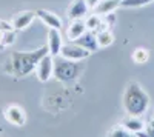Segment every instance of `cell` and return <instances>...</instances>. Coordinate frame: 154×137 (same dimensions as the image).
Segmentation results:
<instances>
[{"label":"cell","instance_id":"6da1fadb","mask_svg":"<svg viewBox=\"0 0 154 137\" xmlns=\"http://www.w3.org/2000/svg\"><path fill=\"white\" fill-rule=\"evenodd\" d=\"M48 53V46H40L32 51H12L9 62V72L14 74L16 77H25L31 74L42 57H45Z\"/></svg>","mask_w":154,"mask_h":137},{"label":"cell","instance_id":"7a4b0ae2","mask_svg":"<svg viewBox=\"0 0 154 137\" xmlns=\"http://www.w3.org/2000/svg\"><path fill=\"white\" fill-rule=\"evenodd\" d=\"M122 105L126 114L142 117L149 106V96L137 82H130L125 86Z\"/></svg>","mask_w":154,"mask_h":137},{"label":"cell","instance_id":"3957f363","mask_svg":"<svg viewBox=\"0 0 154 137\" xmlns=\"http://www.w3.org/2000/svg\"><path fill=\"white\" fill-rule=\"evenodd\" d=\"M85 65L82 62H74L57 56L54 59V79L62 83H71L82 74Z\"/></svg>","mask_w":154,"mask_h":137},{"label":"cell","instance_id":"277c9868","mask_svg":"<svg viewBox=\"0 0 154 137\" xmlns=\"http://www.w3.org/2000/svg\"><path fill=\"white\" fill-rule=\"evenodd\" d=\"M59 56L63 59H68V60H74V62H83L85 59H88L91 56V53L88 49H85L83 46H80L79 43L69 42V43H65L62 46Z\"/></svg>","mask_w":154,"mask_h":137},{"label":"cell","instance_id":"5b68a950","mask_svg":"<svg viewBox=\"0 0 154 137\" xmlns=\"http://www.w3.org/2000/svg\"><path fill=\"white\" fill-rule=\"evenodd\" d=\"M3 117L6 122L12 123L16 126H23L26 123V113L17 103H11V105L3 108Z\"/></svg>","mask_w":154,"mask_h":137},{"label":"cell","instance_id":"8992f818","mask_svg":"<svg viewBox=\"0 0 154 137\" xmlns=\"http://www.w3.org/2000/svg\"><path fill=\"white\" fill-rule=\"evenodd\" d=\"M35 76L40 82H48L51 77H54V57L46 54L45 57L40 59V62L35 66Z\"/></svg>","mask_w":154,"mask_h":137},{"label":"cell","instance_id":"52a82bcc","mask_svg":"<svg viewBox=\"0 0 154 137\" xmlns=\"http://www.w3.org/2000/svg\"><path fill=\"white\" fill-rule=\"evenodd\" d=\"M35 17L40 20L43 25H46L49 29H62V26H63L62 19L57 14H54V12H51V11L37 9L35 11Z\"/></svg>","mask_w":154,"mask_h":137},{"label":"cell","instance_id":"ba28073f","mask_svg":"<svg viewBox=\"0 0 154 137\" xmlns=\"http://www.w3.org/2000/svg\"><path fill=\"white\" fill-rule=\"evenodd\" d=\"M34 19H35V12L34 11H20L11 19V28L16 29V31L26 29L32 23Z\"/></svg>","mask_w":154,"mask_h":137},{"label":"cell","instance_id":"9c48e42d","mask_svg":"<svg viewBox=\"0 0 154 137\" xmlns=\"http://www.w3.org/2000/svg\"><path fill=\"white\" fill-rule=\"evenodd\" d=\"M48 53L49 56L57 57L60 54V49L63 46V37L60 34V29H49L48 31Z\"/></svg>","mask_w":154,"mask_h":137},{"label":"cell","instance_id":"30bf717a","mask_svg":"<svg viewBox=\"0 0 154 137\" xmlns=\"http://www.w3.org/2000/svg\"><path fill=\"white\" fill-rule=\"evenodd\" d=\"M91 9L88 6L85 0H74L71 6L68 8V17L69 20H77V19H85L88 16V11Z\"/></svg>","mask_w":154,"mask_h":137},{"label":"cell","instance_id":"8fae6325","mask_svg":"<svg viewBox=\"0 0 154 137\" xmlns=\"http://www.w3.org/2000/svg\"><path fill=\"white\" fill-rule=\"evenodd\" d=\"M86 31V25H85V19H77V20H69L68 29H66V37L69 39V42H75L79 37Z\"/></svg>","mask_w":154,"mask_h":137},{"label":"cell","instance_id":"7c38bea8","mask_svg":"<svg viewBox=\"0 0 154 137\" xmlns=\"http://www.w3.org/2000/svg\"><path fill=\"white\" fill-rule=\"evenodd\" d=\"M75 43H79L80 46H83L85 49H88L89 53H94V51H97V49H100V48H99V43H97L96 32L88 31V29L79 37V39L75 40Z\"/></svg>","mask_w":154,"mask_h":137},{"label":"cell","instance_id":"4fadbf2b","mask_svg":"<svg viewBox=\"0 0 154 137\" xmlns=\"http://www.w3.org/2000/svg\"><path fill=\"white\" fill-rule=\"evenodd\" d=\"M85 25H86V29L88 31H93V32H97V31H102V29H108V25H105L103 22V16L97 14V12H93L85 17Z\"/></svg>","mask_w":154,"mask_h":137},{"label":"cell","instance_id":"5bb4252c","mask_svg":"<svg viewBox=\"0 0 154 137\" xmlns=\"http://www.w3.org/2000/svg\"><path fill=\"white\" fill-rule=\"evenodd\" d=\"M122 126H125L128 131L137 134V132H140V131H143L146 125H145V122L140 119L139 116H130V114H128V116L122 120Z\"/></svg>","mask_w":154,"mask_h":137},{"label":"cell","instance_id":"9a60e30c","mask_svg":"<svg viewBox=\"0 0 154 137\" xmlns=\"http://www.w3.org/2000/svg\"><path fill=\"white\" fill-rule=\"evenodd\" d=\"M120 3H122V0H100L94 8V12H97L100 16L112 14V12L120 6Z\"/></svg>","mask_w":154,"mask_h":137},{"label":"cell","instance_id":"2e32d148","mask_svg":"<svg viewBox=\"0 0 154 137\" xmlns=\"http://www.w3.org/2000/svg\"><path fill=\"white\" fill-rule=\"evenodd\" d=\"M96 37H97L99 48H106V46H109V45L114 43V34H112L109 29L97 31V32H96Z\"/></svg>","mask_w":154,"mask_h":137},{"label":"cell","instance_id":"e0dca14e","mask_svg":"<svg viewBox=\"0 0 154 137\" xmlns=\"http://www.w3.org/2000/svg\"><path fill=\"white\" fill-rule=\"evenodd\" d=\"M133 60L136 62V63H145V62H148L149 59V53L146 48H136L133 54H131Z\"/></svg>","mask_w":154,"mask_h":137},{"label":"cell","instance_id":"ac0fdd59","mask_svg":"<svg viewBox=\"0 0 154 137\" xmlns=\"http://www.w3.org/2000/svg\"><path fill=\"white\" fill-rule=\"evenodd\" d=\"M108 137H136V134L131 132V131H128L125 126L119 125V126H114V128L109 129Z\"/></svg>","mask_w":154,"mask_h":137},{"label":"cell","instance_id":"d6986e66","mask_svg":"<svg viewBox=\"0 0 154 137\" xmlns=\"http://www.w3.org/2000/svg\"><path fill=\"white\" fill-rule=\"evenodd\" d=\"M152 0H122L120 6L123 8H140V6H145L149 5Z\"/></svg>","mask_w":154,"mask_h":137},{"label":"cell","instance_id":"ffe728a7","mask_svg":"<svg viewBox=\"0 0 154 137\" xmlns=\"http://www.w3.org/2000/svg\"><path fill=\"white\" fill-rule=\"evenodd\" d=\"M14 37H16V34L12 32L11 29L5 31V32H3V37H2V43H3V45H11V43H14Z\"/></svg>","mask_w":154,"mask_h":137},{"label":"cell","instance_id":"44dd1931","mask_svg":"<svg viewBox=\"0 0 154 137\" xmlns=\"http://www.w3.org/2000/svg\"><path fill=\"white\" fill-rule=\"evenodd\" d=\"M136 137H154V129L145 126V129H143V131H140V132H137Z\"/></svg>","mask_w":154,"mask_h":137},{"label":"cell","instance_id":"7402d4cb","mask_svg":"<svg viewBox=\"0 0 154 137\" xmlns=\"http://www.w3.org/2000/svg\"><path fill=\"white\" fill-rule=\"evenodd\" d=\"M85 2L88 3V6L91 8V9H94V8H96V5L100 2V0H85Z\"/></svg>","mask_w":154,"mask_h":137},{"label":"cell","instance_id":"603a6c76","mask_svg":"<svg viewBox=\"0 0 154 137\" xmlns=\"http://www.w3.org/2000/svg\"><path fill=\"white\" fill-rule=\"evenodd\" d=\"M146 126H148V128H151V129H154V117H152V119L146 123Z\"/></svg>","mask_w":154,"mask_h":137},{"label":"cell","instance_id":"cb8c5ba5","mask_svg":"<svg viewBox=\"0 0 154 137\" xmlns=\"http://www.w3.org/2000/svg\"><path fill=\"white\" fill-rule=\"evenodd\" d=\"M0 132H2V128H0Z\"/></svg>","mask_w":154,"mask_h":137}]
</instances>
